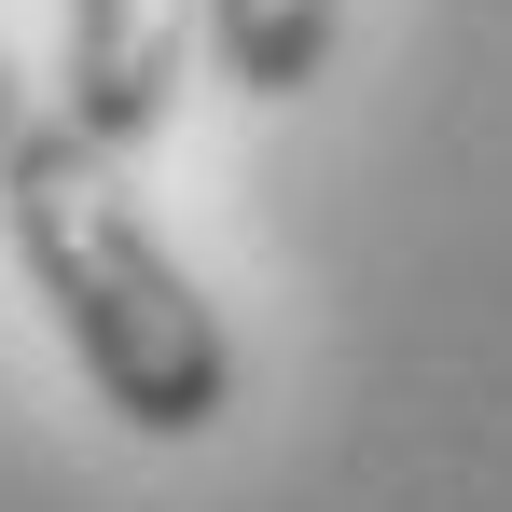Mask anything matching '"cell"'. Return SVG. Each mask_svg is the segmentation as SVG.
<instances>
[{
	"instance_id": "277c9868",
	"label": "cell",
	"mask_w": 512,
	"mask_h": 512,
	"mask_svg": "<svg viewBox=\"0 0 512 512\" xmlns=\"http://www.w3.org/2000/svg\"><path fill=\"white\" fill-rule=\"evenodd\" d=\"M14 125H28V84H14V70H0V139H14Z\"/></svg>"
},
{
	"instance_id": "3957f363",
	"label": "cell",
	"mask_w": 512,
	"mask_h": 512,
	"mask_svg": "<svg viewBox=\"0 0 512 512\" xmlns=\"http://www.w3.org/2000/svg\"><path fill=\"white\" fill-rule=\"evenodd\" d=\"M194 42L222 56L236 97H305L346 42V0H194Z\"/></svg>"
},
{
	"instance_id": "6da1fadb",
	"label": "cell",
	"mask_w": 512,
	"mask_h": 512,
	"mask_svg": "<svg viewBox=\"0 0 512 512\" xmlns=\"http://www.w3.org/2000/svg\"><path fill=\"white\" fill-rule=\"evenodd\" d=\"M0 250L42 291V319L70 333L84 388L139 443H194V429L236 416V333H222V305L194 291V263L167 250V222L139 208V180L97 125L28 111L0 139Z\"/></svg>"
},
{
	"instance_id": "7a4b0ae2",
	"label": "cell",
	"mask_w": 512,
	"mask_h": 512,
	"mask_svg": "<svg viewBox=\"0 0 512 512\" xmlns=\"http://www.w3.org/2000/svg\"><path fill=\"white\" fill-rule=\"evenodd\" d=\"M180 56H194V0H70V125L111 153H153L180 111Z\"/></svg>"
}]
</instances>
